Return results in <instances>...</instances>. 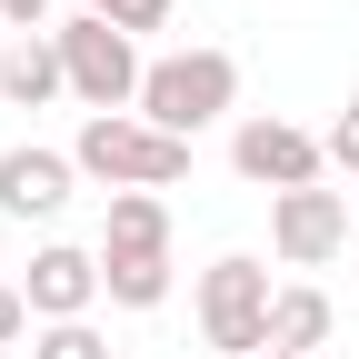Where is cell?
<instances>
[{"label": "cell", "instance_id": "52a82bcc", "mask_svg": "<svg viewBox=\"0 0 359 359\" xmlns=\"http://www.w3.org/2000/svg\"><path fill=\"white\" fill-rule=\"evenodd\" d=\"M20 299H30V320H40V330H50V320H90V309H100V250H70V240L30 250Z\"/></svg>", "mask_w": 359, "mask_h": 359}, {"label": "cell", "instance_id": "8992f818", "mask_svg": "<svg viewBox=\"0 0 359 359\" xmlns=\"http://www.w3.org/2000/svg\"><path fill=\"white\" fill-rule=\"evenodd\" d=\"M269 250L280 269H320L349 250V190H280L269 200Z\"/></svg>", "mask_w": 359, "mask_h": 359}, {"label": "cell", "instance_id": "d6986e66", "mask_svg": "<svg viewBox=\"0 0 359 359\" xmlns=\"http://www.w3.org/2000/svg\"><path fill=\"white\" fill-rule=\"evenodd\" d=\"M269 359H280V349H269Z\"/></svg>", "mask_w": 359, "mask_h": 359}, {"label": "cell", "instance_id": "8fae6325", "mask_svg": "<svg viewBox=\"0 0 359 359\" xmlns=\"http://www.w3.org/2000/svg\"><path fill=\"white\" fill-rule=\"evenodd\" d=\"M330 330H339L330 290L290 280V290H280V309H269V349H280V359H309V349H330Z\"/></svg>", "mask_w": 359, "mask_h": 359}, {"label": "cell", "instance_id": "ac0fdd59", "mask_svg": "<svg viewBox=\"0 0 359 359\" xmlns=\"http://www.w3.org/2000/svg\"><path fill=\"white\" fill-rule=\"evenodd\" d=\"M0 359H30V349H0Z\"/></svg>", "mask_w": 359, "mask_h": 359}, {"label": "cell", "instance_id": "9a60e30c", "mask_svg": "<svg viewBox=\"0 0 359 359\" xmlns=\"http://www.w3.org/2000/svg\"><path fill=\"white\" fill-rule=\"evenodd\" d=\"M320 150H330V170H349V180H359V100H349V110L320 130Z\"/></svg>", "mask_w": 359, "mask_h": 359}, {"label": "cell", "instance_id": "30bf717a", "mask_svg": "<svg viewBox=\"0 0 359 359\" xmlns=\"http://www.w3.org/2000/svg\"><path fill=\"white\" fill-rule=\"evenodd\" d=\"M100 250H110V259H160V250H170V200H160V190H110Z\"/></svg>", "mask_w": 359, "mask_h": 359}, {"label": "cell", "instance_id": "5b68a950", "mask_svg": "<svg viewBox=\"0 0 359 359\" xmlns=\"http://www.w3.org/2000/svg\"><path fill=\"white\" fill-rule=\"evenodd\" d=\"M230 170H240V180H259V190L280 200V190H320V170H330V150L309 140L299 120H280V110H259V120H240V130H230Z\"/></svg>", "mask_w": 359, "mask_h": 359}, {"label": "cell", "instance_id": "2e32d148", "mask_svg": "<svg viewBox=\"0 0 359 359\" xmlns=\"http://www.w3.org/2000/svg\"><path fill=\"white\" fill-rule=\"evenodd\" d=\"M30 299H20V280H0V349H30Z\"/></svg>", "mask_w": 359, "mask_h": 359}, {"label": "cell", "instance_id": "3957f363", "mask_svg": "<svg viewBox=\"0 0 359 359\" xmlns=\"http://www.w3.org/2000/svg\"><path fill=\"white\" fill-rule=\"evenodd\" d=\"M50 40H60L70 100H80L90 120H100V110H140V80H150V60H140V40H130V30H110L100 11H80V20H60Z\"/></svg>", "mask_w": 359, "mask_h": 359}, {"label": "cell", "instance_id": "277c9868", "mask_svg": "<svg viewBox=\"0 0 359 359\" xmlns=\"http://www.w3.org/2000/svg\"><path fill=\"white\" fill-rule=\"evenodd\" d=\"M269 309H280V290H269V269L250 250L200 269V339L219 359H269Z\"/></svg>", "mask_w": 359, "mask_h": 359}, {"label": "cell", "instance_id": "9c48e42d", "mask_svg": "<svg viewBox=\"0 0 359 359\" xmlns=\"http://www.w3.org/2000/svg\"><path fill=\"white\" fill-rule=\"evenodd\" d=\"M60 90H70V70H60V40L50 30H30V40L0 50V100H11V110H50Z\"/></svg>", "mask_w": 359, "mask_h": 359}, {"label": "cell", "instance_id": "5bb4252c", "mask_svg": "<svg viewBox=\"0 0 359 359\" xmlns=\"http://www.w3.org/2000/svg\"><path fill=\"white\" fill-rule=\"evenodd\" d=\"M110 30H130V40H150V30H170V0H90Z\"/></svg>", "mask_w": 359, "mask_h": 359}, {"label": "cell", "instance_id": "e0dca14e", "mask_svg": "<svg viewBox=\"0 0 359 359\" xmlns=\"http://www.w3.org/2000/svg\"><path fill=\"white\" fill-rule=\"evenodd\" d=\"M0 20H11V30H20V40H30V30H40V20H50V0H0Z\"/></svg>", "mask_w": 359, "mask_h": 359}, {"label": "cell", "instance_id": "4fadbf2b", "mask_svg": "<svg viewBox=\"0 0 359 359\" xmlns=\"http://www.w3.org/2000/svg\"><path fill=\"white\" fill-rule=\"evenodd\" d=\"M30 359H110V339L90 320H50V330H30Z\"/></svg>", "mask_w": 359, "mask_h": 359}, {"label": "cell", "instance_id": "7c38bea8", "mask_svg": "<svg viewBox=\"0 0 359 359\" xmlns=\"http://www.w3.org/2000/svg\"><path fill=\"white\" fill-rule=\"evenodd\" d=\"M100 299H110V309H160V299H170V250H160V259H110V250H100Z\"/></svg>", "mask_w": 359, "mask_h": 359}, {"label": "cell", "instance_id": "6da1fadb", "mask_svg": "<svg viewBox=\"0 0 359 359\" xmlns=\"http://www.w3.org/2000/svg\"><path fill=\"white\" fill-rule=\"evenodd\" d=\"M70 160H80V180H100V190H180V180H190V140L150 130L140 110L80 120L70 130Z\"/></svg>", "mask_w": 359, "mask_h": 359}, {"label": "cell", "instance_id": "ba28073f", "mask_svg": "<svg viewBox=\"0 0 359 359\" xmlns=\"http://www.w3.org/2000/svg\"><path fill=\"white\" fill-rule=\"evenodd\" d=\"M70 180H80L70 150H40V140L0 150V219H60L70 210Z\"/></svg>", "mask_w": 359, "mask_h": 359}, {"label": "cell", "instance_id": "7a4b0ae2", "mask_svg": "<svg viewBox=\"0 0 359 359\" xmlns=\"http://www.w3.org/2000/svg\"><path fill=\"white\" fill-rule=\"evenodd\" d=\"M230 100H240V60L230 50H170L140 80V120L170 130V140H200L210 120H230Z\"/></svg>", "mask_w": 359, "mask_h": 359}]
</instances>
